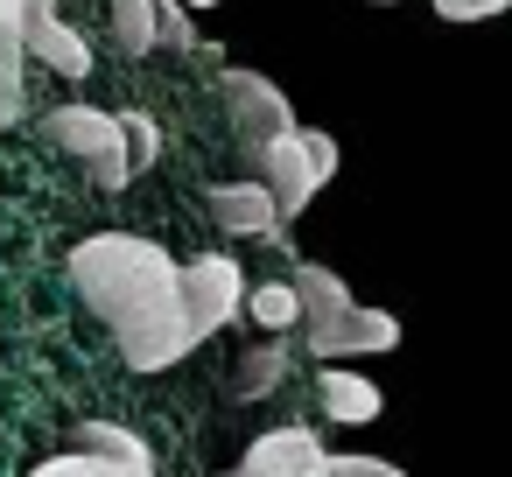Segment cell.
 <instances>
[{"instance_id": "1", "label": "cell", "mask_w": 512, "mask_h": 477, "mask_svg": "<svg viewBox=\"0 0 512 477\" xmlns=\"http://www.w3.org/2000/svg\"><path fill=\"white\" fill-rule=\"evenodd\" d=\"M71 281L85 309L120 337V358L134 372H169L197 351V330L183 316V260L141 232H92L71 253Z\"/></svg>"}, {"instance_id": "2", "label": "cell", "mask_w": 512, "mask_h": 477, "mask_svg": "<svg viewBox=\"0 0 512 477\" xmlns=\"http://www.w3.org/2000/svg\"><path fill=\"white\" fill-rule=\"evenodd\" d=\"M253 176L267 183L281 225H295V218L323 197V183L337 176V141H330L323 127H288V134H274V141L253 155Z\"/></svg>"}, {"instance_id": "3", "label": "cell", "mask_w": 512, "mask_h": 477, "mask_svg": "<svg viewBox=\"0 0 512 477\" xmlns=\"http://www.w3.org/2000/svg\"><path fill=\"white\" fill-rule=\"evenodd\" d=\"M43 134L64 148V155H78L106 190H127L134 176H127V134H120V113H99V106H57V113H43Z\"/></svg>"}, {"instance_id": "4", "label": "cell", "mask_w": 512, "mask_h": 477, "mask_svg": "<svg viewBox=\"0 0 512 477\" xmlns=\"http://www.w3.org/2000/svg\"><path fill=\"white\" fill-rule=\"evenodd\" d=\"M302 337H295V351H309V358H323V365H344V358H386V351H400V316H386V309H365V302H351V309H337V316H323V323H295Z\"/></svg>"}, {"instance_id": "5", "label": "cell", "mask_w": 512, "mask_h": 477, "mask_svg": "<svg viewBox=\"0 0 512 477\" xmlns=\"http://www.w3.org/2000/svg\"><path fill=\"white\" fill-rule=\"evenodd\" d=\"M239 309H246V274H239V260H232V253H204V260H190V267H183V316H190L197 344H204V337H218Z\"/></svg>"}, {"instance_id": "6", "label": "cell", "mask_w": 512, "mask_h": 477, "mask_svg": "<svg viewBox=\"0 0 512 477\" xmlns=\"http://www.w3.org/2000/svg\"><path fill=\"white\" fill-rule=\"evenodd\" d=\"M225 120L239 127V141L260 155L274 134H288L295 127V113H288V92L274 85V78H260V71H225Z\"/></svg>"}, {"instance_id": "7", "label": "cell", "mask_w": 512, "mask_h": 477, "mask_svg": "<svg viewBox=\"0 0 512 477\" xmlns=\"http://www.w3.org/2000/svg\"><path fill=\"white\" fill-rule=\"evenodd\" d=\"M57 0H0V127L29 113V15Z\"/></svg>"}, {"instance_id": "8", "label": "cell", "mask_w": 512, "mask_h": 477, "mask_svg": "<svg viewBox=\"0 0 512 477\" xmlns=\"http://www.w3.org/2000/svg\"><path fill=\"white\" fill-rule=\"evenodd\" d=\"M204 211H211V225H218L225 239H267V246H274V239L288 232L260 176H253V183H211V190H204Z\"/></svg>"}, {"instance_id": "9", "label": "cell", "mask_w": 512, "mask_h": 477, "mask_svg": "<svg viewBox=\"0 0 512 477\" xmlns=\"http://www.w3.org/2000/svg\"><path fill=\"white\" fill-rule=\"evenodd\" d=\"M246 470H267V477H330V449H323L316 428H267L246 449Z\"/></svg>"}, {"instance_id": "10", "label": "cell", "mask_w": 512, "mask_h": 477, "mask_svg": "<svg viewBox=\"0 0 512 477\" xmlns=\"http://www.w3.org/2000/svg\"><path fill=\"white\" fill-rule=\"evenodd\" d=\"M316 407H323L330 421H344V428H365V421L386 414V393H379L365 372H351V365H323V372H316Z\"/></svg>"}, {"instance_id": "11", "label": "cell", "mask_w": 512, "mask_h": 477, "mask_svg": "<svg viewBox=\"0 0 512 477\" xmlns=\"http://www.w3.org/2000/svg\"><path fill=\"white\" fill-rule=\"evenodd\" d=\"M29 57H36L43 71H57V78H85V71H92V43H85V29H71L57 8L29 15Z\"/></svg>"}, {"instance_id": "12", "label": "cell", "mask_w": 512, "mask_h": 477, "mask_svg": "<svg viewBox=\"0 0 512 477\" xmlns=\"http://www.w3.org/2000/svg\"><path fill=\"white\" fill-rule=\"evenodd\" d=\"M78 456H99V463L120 470V477H155L148 442H141L134 428H120V421H85V428H78Z\"/></svg>"}, {"instance_id": "13", "label": "cell", "mask_w": 512, "mask_h": 477, "mask_svg": "<svg viewBox=\"0 0 512 477\" xmlns=\"http://www.w3.org/2000/svg\"><path fill=\"white\" fill-rule=\"evenodd\" d=\"M295 302H302V323H323V316H337V309H351L358 295L344 288V274H330V267H316V260H302V267H295Z\"/></svg>"}, {"instance_id": "14", "label": "cell", "mask_w": 512, "mask_h": 477, "mask_svg": "<svg viewBox=\"0 0 512 477\" xmlns=\"http://www.w3.org/2000/svg\"><path fill=\"white\" fill-rule=\"evenodd\" d=\"M288 351H295V344H253V351L239 358V372H232V393H246V400H267V393L288 379Z\"/></svg>"}, {"instance_id": "15", "label": "cell", "mask_w": 512, "mask_h": 477, "mask_svg": "<svg viewBox=\"0 0 512 477\" xmlns=\"http://www.w3.org/2000/svg\"><path fill=\"white\" fill-rule=\"evenodd\" d=\"M113 36L127 57H148L162 43V0H113Z\"/></svg>"}, {"instance_id": "16", "label": "cell", "mask_w": 512, "mask_h": 477, "mask_svg": "<svg viewBox=\"0 0 512 477\" xmlns=\"http://www.w3.org/2000/svg\"><path fill=\"white\" fill-rule=\"evenodd\" d=\"M239 316H253L260 330H295V323H302L295 281H253V288H246V309H239Z\"/></svg>"}, {"instance_id": "17", "label": "cell", "mask_w": 512, "mask_h": 477, "mask_svg": "<svg viewBox=\"0 0 512 477\" xmlns=\"http://www.w3.org/2000/svg\"><path fill=\"white\" fill-rule=\"evenodd\" d=\"M120 134H127V176H148L162 162V120L155 113H120Z\"/></svg>"}, {"instance_id": "18", "label": "cell", "mask_w": 512, "mask_h": 477, "mask_svg": "<svg viewBox=\"0 0 512 477\" xmlns=\"http://www.w3.org/2000/svg\"><path fill=\"white\" fill-rule=\"evenodd\" d=\"M29 477H120V470H106L99 456H78V449H71V456H50V463H36Z\"/></svg>"}, {"instance_id": "19", "label": "cell", "mask_w": 512, "mask_h": 477, "mask_svg": "<svg viewBox=\"0 0 512 477\" xmlns=\"http://www.w3.org/2000/svg\"><path fill=\"white\" fill-rule=\"evenodd\" d=\"M512 0H435V15L442 22H491V15H505Z\"/></svg>"}, {"instance_id": "20", "label": "cell", "mask_w": 512, "mask_h": 477, "mask_svg": "<svg viewBox=\"0 0 512 477\" xmlns=\"http://www.w3.org/2000/svg\"><path fill=\"white\" fill-rule=\"evenodd\" d=\"M162 43H169V50H197V29H190V8H183V0H162Z\"/></svg>"}, {"instance_id": "21", "label": "cell", "mask_w": 512, "mask_h": 477, "mask_svg": "<svg viewBox=\"0 0 512 477\" xmlns=\"http://www.w3.org/2000/svg\"><path fill=\"white\" fill-rule=\"evenodd\" d=\"M330 477H407V470L386 456H330Z\"/></svg>"}, {"instance_id": "22", "label": "cell", "mask_w": 512, "mask_h": 477, "mask_svg": "<svg viewBox=\"0 0 512 477\" xmlns=\"http://www.w3.org/2000/svg\"><path fill=\"white\" fill-rule=\"evenodd\" d=\"M183 8H190V15H197V8H218V0H183Z\"/></svg>"}, {"instance_id": "23", "label": "cell", "mask_w": 512, "mask_h": 477, "mask_svg": "<svg viewBox=\"0 0 512 477\" xmlns=\"http://www.w3.org/2000/svg\"><path fill=\"white\" fill-rule=\"evenodd\" d=\"M232 477H267V470H246V463H239V470H232Z\"/></svg>"}, {"instance_id": "24", "label": "cell", "mask_w": 512, "mask_h": 477, "mask_svg": "<svg viewBox=\"0 0 512 477\" xmlns=\"http://www.w3.org/2000/svg\"><path fill=\"white\" fill-rule=\"evenodd\" d=\"M386 8H393V0H386Z\"/></svg>"}]
</instances>
